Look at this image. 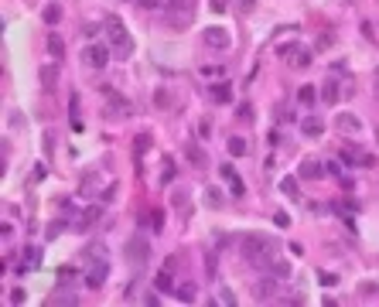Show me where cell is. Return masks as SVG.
I'll return each instance as SVG.
<instances>
[{"instance_id": "1", "label": "cell", "mask_w": 379, "mask_h": 307, "mask_svg": "<svg viewBox=\"0 0 379 307\" xmlns=\"http://www.w3.org/2000/svg\"><path fill=\"white\" fill-rule=\"evenodd\" d=\"M106 34H110V48H113L116 62H126V58L133 55V41H130V34H126L120 17H106Z\"/></svg>"}, {"instance_id": "2", "label": "cell", "mask_w": 379, "mask_h": 307, "mask_svg": "<svg viewBox=\"0 0 379 307\" xmlns=\"http://www.w3.org/2000/svg\"><path fill=\"white\" fill-rule=\"evenodd\" d=\"M168 21H171L174 31H181L195 21V0H171L168 4Z\"/></svg>"}, {"instance_id": "3", "label": "cell", "mask_w": 379, "mask_h": 307, "mask_svg": "<svg viewBox=\"0 0 379 307\" xmlns=\"http://www.w3.org/2000/svg\"><path fill=\"white\" fill-rule=\"evenodd\" d=\"M239 249H242V256H246L250 263H263L266 256L274 253V242H270L266 236H246Z\"/></svg>"}, {"instance_id": "4", "label": "cell", "mask_w": 379, "mask_h": 307, "mask_svg": "<svg viewBox=\"0 0 379 307\" xmlns=\"http://www.w3.org/2000/svg\"><path fill=\"white\" fill-rule=\"evenodd\" d=\"M110 58H113V48H110V45H86V48H82V62H86L89 68H96V72L106 68Z\"/></svg>"}, {"instance_id": "5", "label": "cell", "mask_w": 379, "mask_h": 307, "mask_svg": "<svg viewBox=\"0 0 379 307\" xmlns=\"http://www.w3.org/2000/svg\"><path fill=\"white\" fill-rule=\"evenodd\" d=\"M147 256H150V246H147V239H144V236L126 239V260L133 263V266H144Z\"/></svg>"}, {"instance_id": "6", "label": "cell", "mask_w": 379, "mask_h": 307, "mask_svg": "<svg viewBox=\"0 0 379 307\" xmlns=\"http://www.w3.org/2000/svg\"><path fill=\"white\" fill-rule=\"evenodd\" d=\"M202 41H205L212 51H229V45H232V38H229V31H226V27H205Z\"/></svg>"}, {"instance_id": "7", "label": "cell", "mask_w": 379, "mask_h": 307, "mask_svg": "<svg viewBox=\"0 0 379 307\" xmlns=\"http://www.w3.org/2000/svg\"><path fill=\"white\" fill-rule=\"evenodd\" d=\"M335 126H338L342 133H359V130H362V120H359L356 113H338L335 116Z\"/></svg>"}, {"instance_id": "8", "label": "cell", "mask_w": 379, "mask_h": 307, "mask_svg": "<svg viewBox=\"0 0 379 307\" xmlns=\"http://www.w3.org/2000/svg\"><path fill=\"white\" fill-rule=\"evenodd\" d=\"M284 55L290 58V65H294V68H304V65H311V48L290 45V51H284Z\"/></svg>"}, {"instance_id": "9", "label": "cell", "mask_w": 379, "mask_h": 307, "mask_svg": "<svg viewBox=\"0 0 379 307\" xmlns=\"http://www.w3.org/2000/svg\"><path fill=\"white\" fill-rule=\"evenodd\" d=\"M297 174L304 178V181H314V178H321V174H324V168L318 164V160L304 157V160H301V168H297Z\"/></svg>"}, {"instance_id": "10", "label": "cell", "mask_w": 379, "mask_h": 307, "mask_svg": "<svg viewBox=\"0 0 379 307\" xmlns=\"http://www.w3.org/2000/svg\"><path fill=\"white\" fill-rule=\"evenodd\" d=\"M106 273H110V266L106 263H92V270H89V276H86V287H103L106 284Z\"/></svg>"}, {"instance_id": "11", "label": "cell", "mask_w": 379, "mask_h": 307, "mask_svg": "<svg viewBox=\"0 0 379 307\" xmlns=\"http://www.w3.org/2000/svg\"><path fill=\"white\" fill-rule=\"evenodd\" d=\"M274 294H277V284H274V273H270L266 280L256 284V300H274Z\"/></svg>"}, {"instance_id": "12", "label": "cell", "mask_w": 379, "mask_h": 307, "mask_svg": "<svg viewBox=\"0 0 379 307\" xmlns=\"http://www.w3.org/2000/svg\"><path fill=\"white\" fill-rule=\"evenodd\" d=\"M222 178L229 181V191L236 194V198H239V194L246 191V188H242V178H239V174H232V168H229V164H222Z\"/></svg>"}, {"instance_id": "13", "label": "cell", "mask_w": 379, "mask_h": 307, "mask_svg": "<svg viewBox=\"0 0 379 307\" xmlns=\"http://www.w3.org/2000/svg\"><path fill=\"white\" fill-rule=\"evenodd\" d=\"M174 297H178L181 304H195L198 290H195V284H178V287H174Z\"/></svg>"}, {"instance_id": "14", "label": "cell", "mask_w": 379, "mask_h": 307, "mask_svg": "<svg viewBox=\"0 0 379 307\" xmlns=\"http://www.w3.org/2000/svg\"><path fill=\"white\" fill-rule=\"evenodd\" d=\"M321 99L328 102V106H332V102H338V79H324V86H321Z\"/></svg>"}, {"instance_id": "15", "label": "cell", "mask_w": 379, "mask_h": 307, "mask_svg": "<svg viewBox=\"0 0 379 307\" xmlns=\"http://www.w3.org/2000/svg\"><path fill=\"white\" fill-rule=\"evenodd\" d=\"M48 55L55 58H65V41H62V38H58V34H51V38H48Z\"/></svg>"}, {"instance_id": "16", "label": "cell", "mask_w": 379, "mask_h": 307, "mask_svg": "<svg viewBox=\"0 0 379 307\" xmlns=\"http://www.w3.org/2000/svg\"><path fill=\"white\" fill-rule=\"evenodd\" d=\"M103 215V208H99V205H92V208H86V215L79 218V222H75V229H89L92 222H96V218Z\"/></svg>"}, {"instance_id": "17", "label": "cell", "mask_w": 379, "mask_h": 307, "mask_svg": "<svg viewBox=\"0 0 379 307\" xmlns=\"http://www.w3.org/2000/svg\"><path fill=\"white\" fill-rule=\"evenodd\" d=\"M38 263H41V249L31 246V249L24 253V266H21V270H38Z\"/></svg>"}, {"instance_id": "18", "label": "cell", "mask_w": 379, "mask_h": 307, "mask_svg": "<svg viewBox=\"0 0 379 307\" xmlns=\"http://www.w3.org/2000/svg\"><path fill=\"white\" fill-rule=\"evenodd\" d=\"M103 92H106V99L113 102V109H116V113H130V106H126V99L120 96V92H113V89H103Z\"/></svg>"}, {"instance_id": "19", "label": "cell", "mask_w": 379, "mask_h": 307, "mask_svg": "<svg viewBox=\"0 0 379 307\" xmlns=\"http://www.w3.org/2000/svg\"><path fill=\"white\" fill-rule=\"evenodd\" d=\"M55 82H58V68L45 65V68H41V86H45V89H55Z\"/></svg>"}, {"instance_id": "20", "label": "cell", "mask_w": 379, "mask_h": 307, "mask_svg": "<svg viewBox=\"0 0 379 307\" xmlns=\"http://www.w3.org/2000/svg\"><path fill=\"white\" fill-rule=\"evenodd\" d=\"M314 99H318V89H314V86H301V89H297V102L314 106Z\"/></svg>"}, {"instance_id": "21", "label": "cell", "mask_w": 379, "mask_h": 307, "mask_svg": "<svg viewBox=\"0 0 379 307\" xmlns=\"http://www.w3.org/2000/svg\"><path fill=\"white\" fill-rule=\"evenodd\" d=\"M301 126H304V133H308V136H321V133H324L321 120H314V116H308V120H304Z\"/></svg>"}, {"instance_id": "22", "label": "cell", "mask_w": 379, "mask_h": 307, "mask_svg": "<svg viewBox=\"0 0 379 307\" xmlns=\"http://www.w3.org/2000/svg\"><path fill=\"white\" fill-rule=\"evenodd\" d=\"M280 191L287 194V198H301V188H297L294 178H284V181H280Z\"/></svg>"}, {"instance_id": "23", "label": "cell", "mask_w": 379, "mask_h": 307, "mask_svg": "<svg viewBox=\"0 0 379 307\" xmlns=\"http://www.w3.org/2000/svg\"><path fill=\"white\" fill-rule=\"evenodd\" d=\"M41 17H45V24H58L62 21V7H58V4H48Z\"/></svg>"}, {"instance_id": "24", "label": "cell", "mask_w": 379, "mask_h": 307, "mask_svg": "<svg viewBox=\"0 0 379 307\" xmlns=\"http://www.w3.org/2000/svg\"><path fill=\"white\" fill-rule=\"evenodd\" d=\"M154 287H157V290H171V270H168V266L154 276Z\"/></svg>"}, {"instance_id": "25", "label": "cell", "mask_w": 379, "mask_h": 307, "mask_svg": "<svg viewBox=\"0 0 379 307\" xmlns=\"http://www.w3.org/2000/svg\"><path fill=\"white\" fill-rule=\"evenodd\" d=\"M212 99H215V102H229V99H232V96H229V86L215 82V86H212Z\"/></svg>"}, {"instance_id": "26", "label": "cell", "mask_w": 379, "mask_h": 307, "mask_svg": "<svg viewBox=\"0 0 379 307\" xmlns=\"http://www.w3.org/2000/svg\"><path fill=\"white\" fill-rule=\"evenodd\" d=\"M229 154L232 157H242V154H246V140H242V136H229Z\"/></svg>"}, {"instance_id": "27", "label": "cell", "mask_w": 379, "mask_h": 307, "mask_svg": "<svg viewBox=\"0 0 379 307\" xmlns=\"http://www.w3.org/2000/svg\"><path fill=\"white\" fill-rule=\"evenodd\" d=\"M270 273H274L277 280H284V276H290V263H284V260L270 263Z\"/></svg>"}, {"instance_id": "28", "label": "cell", "mask_w": 379, "mask_h": 307, "mask_svg": "<svg viewBox=\"0 0 379 307\" xmlns=\"http://www.w3.org/2000/svg\"><path fill=\"white\" fill-rule=\"evenodd\" d=\"M205 202L212 205V208H222V202H226V198H222V191H219V188H205Z\"/></svg>"}, {"instance_id": "29", "label": "cell", "mask_w": 379, "mask_h": 307, "mask_svg": "<svg viewBox=\"0 0 379 307\" xmlns=\"http://www.w3.org/2000/svg\"><path fill=\"white\" fill-rule=\"evenodd\" d=\"M51 304H79V297L75 294H65V290H55V297H48Z\"/></svg>"}, {"instance_id": "30", "label": "cell", "mask_w": 379, "mask_h": 307, "mask_svg": "<svg viewBox=\"0 0 379 307\" xmlns=\"http://www.w3.org/2000/svg\"><path fill=\"white\" fill-rule=\"evenodd\" d=\"M202 75H205L208 82H215V79H222V75H226V72H222V68H219V65H212V68L205 65V68H202Z\"/></svg>"}, {"instance_id": "31", "label": "cell", "mask_w": 379, "mask_h": 307, "mask_svg": "<svg viewBox=\"0 0 379 307\" xmlns=\"http://www.w3.org/2000/svg\"><path fill=\"white\" fill-rule=\"evenodd\" d=\"M188 160H192L195 168H202V164H205V157H202V150H198V147H188Z\"/></svg>"}, {"instance_id": "32", "label": "cell", "mask_w": 379, "mask_h": 307, "mask_svg": "<svg viewBox=\"0 0 379 307\" xmlns=\"http://www.w3.org/2000/svg\"><path fill=\"white\" fill-rule=\"evenodd\" d=\"M147 147H150V136H147V133H140V136H137V144H133V150H137V154H144Z\"/></svg>"}, {"instance_id": "33", "label": "cell", "mask_w": 379, "mask_h": 307, "mask_svg": "<svg viewBox=\"0 0 379 307\" xmlns=\"http://www.w3.org/2000/svg\"><path fill=\"white\" fill-rule=\"evenodd\" d=\"M7 300H11V304H24V290H21V287H14L11 294H7Z\"/></svg>"}, {"instance_id": "34", "label": "cell", "mask_w": 379, "mask_h": 307, "mask_svg": "<svg viewBox=\"0 0 379 307\" xmlns=\"http://www.w3.org/2000/svg\"><path fill=\"white\" fill-rule=\"evenodd\" d=\"M147 222H150L154 229H161V226H164V215H161V212H154V215H147Z\"/></svg>"}, {"instance_id": "35", "label": "cell", "mask_w": 379, "mask_h": 307, "mask_svg": "<svg viewBox=\"0 0 379 307\" xmlns=\"http://www.w3.org/2000/svg\"><path fill=\"white\" fill-rule=\"evenodd\" d=\"M236 297H232V290H219V304H232Z\"/></svg>"}, {"instance_id": "36", "label": "cell", "mask_w": 379, "mask_h": 307, "mask_svg": "<svg viewBox=\"0 0 379 307\" xmlns=\"http://www.w3.org/2000/svg\"><path fill=\"white\" fill-rule=\"evenodd\" d=\"M274 222H277V226H280V229H287V226H290V218H287V215H284V212H280V215H277V218H274Z\"/></svg>"}, {"instance_id": "37", "label": "cell", "mask_w": 379, "mask_h": 307, "mask_svg": "<svg viewBox=\"0 0 379 307\" xmlns=\"http://www.w3.org/2000/svg\"><path fill=\"white\" fill-rule=\"evenodd\" d=\"M376 89H379V68H376Z\"/></svg>"}]
</instances>
